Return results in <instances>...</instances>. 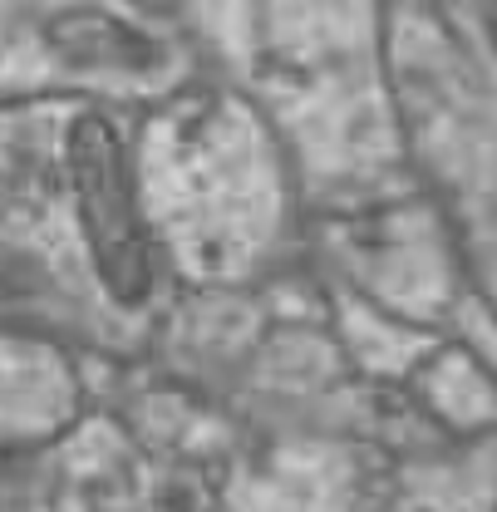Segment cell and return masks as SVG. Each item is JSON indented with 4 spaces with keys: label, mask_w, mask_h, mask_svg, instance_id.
I'll list each match as a JSON object with an SVG mask.
<instances>
[{
    "label": "cell",
    "mask_w": 497,
    "mask_h": 512,
    "mask_svg": "<svg viewBox=\"0 0 497 512\" xmlns=\"http://www.w3.org/2000/svg\"><path fill=\"white\" fill-rule=\"evenodd\" d=\"M69 178H74V197H79L84 232H89L104 286L124 306H138L153 286V261H148V242L133 212L119 133L104 119H79L69 128Z\"/></svg>",
    "instance_id": "1"
}]
</instances>
